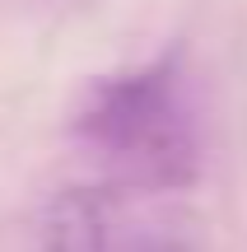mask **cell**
Returning a JSON list of instances; mask_svg holds the SVG:
<instances>
[{"label":"cell","mask_w":247,"mask_h":252,"mask_svg":"<svg viewBox=\"0 0 247 252\" xmlns=\"http://www.w3.org/2000/svg\"><path fill=\"white\" fill-rule=\"evenodd\" d=\"M75 135L117 191H182L201 178V140L173 61L93 80L75 108Z\"/></svg>","instance_id":"cell-1"},{"label":"cell","mask_w":247,"mask_h":252,"mask_svg":"<svg viewBox=\"0 0 247 252\" xmlns=\"http://www.w3.org/2000/svg\"><path fill=\"white\" fill-rule=\"evenodd\" d=\"M112 238H117L112 191L65 187L42 210V252H112Z\"/></svg>","instance_id":"cell-2"}]
</instances>
